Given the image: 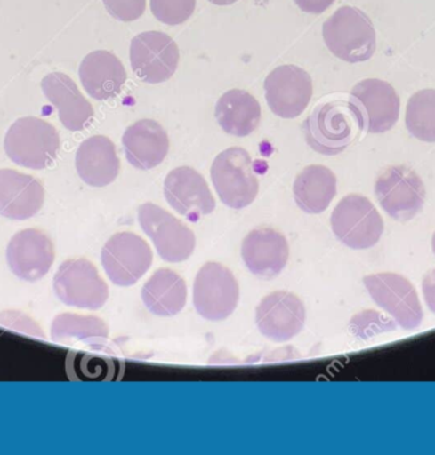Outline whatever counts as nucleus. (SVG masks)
I'll return each instance as SVG.
<instances>
[{
  "instance_id": "obj_8",
  "label": "nucleus",
  "mask_w": 435,
  "mask_h": 455,
  "mask_svg": "<svg viewBox=\"0 0 435 455\" xmlns=\"http://www.w3.org/2000/svg\"><path fill=\"white\" fill-rule=\"evenodd\" d=\"M239 302V284L234 274L221 263L210 262L197 271L194 282V306L208 321L229 318Z\"/></svg>"
},
{
  "instance_id": "obj_33",
  "label": "nucleus",
  "mask_w": 435,
  "mask_h": 455,
  "mask_svg": "<svg viewBox=\"0 0 435 455\" xmlns=\"http://www.w3.org/2000/svg\"><path fill=\"white\" fill-rule=\"evenodd\" d=\"M208 2L216 6H230V4H237L238 0H208Z\"/></svg>"
},
{
  "instance_id": "obj_18",
  "label": "nucleus",
  "mask_w": 435,
  "mask_h": 455,
  "mask_svg": "<svg viewBox=\"0 0 435 455\" xmlns=\"http://www.w3.org/2000/svg\"><path fill=\"white\" fill-rule=\"evenodd\" d=\"M288 243L279 231L258 228L250 231L242 243L246 267L261 279L275 278L282 273L288 260Z\"/></svg>"
},
{
  "instance_id": "obj_7",
  "label": "nucleus",
  "mask_w": 435,
  "mask_h": 455,
  "mask_svg": "<svg viewBox=\"0 0 435 455\" xmlns=\"http://www.w3.org/2000/svg\"><path fill=\"white\" fill-rule=\"evenodd\" d=\"M382 209L398 222H408L421 212L426 198L423 182L407 166L387 167L375 182Z\"/></svg>"
},
{
  "instance_id": "obj_34",
  "label": "nucleus",
  "mask_w": 435,
  "mask_h": 455,
  "mask_svg": "<svg viewBox=\"0 0 435 455\" xmlns=\"http://www.w3.org/2000/svg\"><path fill=\"white\" fill-rule=\"evenodd\" d=\"M431 247H432V252H434V255H435V233H434V235H432Z\"/></svg>"
},
{
  "instance_id": "obj_12",
  "label": "nucleus",
  "mask_w": 435,
  "mask_h": 455,
  "mask_svg": "<svg viewBox=\"0 0 435 455\" xmlns=\"http://www.w3.org/2000/svg\"><path fill=\"white\" fill-rule=\"evenodd\" d=\"M130 63L133 73L144 84H163L178 68L179 49L167 34L146 31L131 41Z\"/></svg>"
},
{
  "instance_id": "obj_20",
  "label": "nucleus",
  "mask_w": 435,
  "mask_h": 455,
  "mask_svg": "<svg viewBox=\"0 0 435 455\" xmlns=\"http://www.w3.org/2000/svg\"><path fill=\"white\" fill-rule=\"evenodd\" d=\"M44 188L31 175L0 170V215L12 220L34 217L42 209Z\"/></svg>"
},
{
  "instance_id": "obj_4",
  "label": "nucleus",
  "mask_w": 435,
  "mask_h": 455,
  "mask_svg": "<svg viewBox=\"0 0 435 455\" xmlns=\"http://www.w3.org/2000/svg\"><path fill=\"white\" fill-rule=\"evenodd\" d=\"M347 106L359 129L370 134L389 132L399 118V97L391 84L381 79L355 84Z\"/></svg>"
},
{
  "instance_id": "obj_23",
  "label": "nucleus",
  "mask_w": 435,
  "mask_h": 455,
  "mask_svg": "<svg viewBox=\"0 0 435 455\" xmlns=\"http://www.w3.org/2000/svg\"><path fill=\"white\" fill-rule=\"evenodd\" d=\"M75 164L80 180L93 188L111 185L117 180L120 169L117 148L104 135H95L85 140L77 148Z\"/></svg>"
},
{
  "instance_id": "obj_11",
  "label": "nucleus",
  "mask_w": 435,
  "mask_h": 455,
  "mask_svg": "<svg viewBox=\"0 0 435 455\" xmlns=\"http://www.w3.org/2000/svg\"><path fill=\"white\" fill-rule=\"evenodd\" d=\"M101 265L112 283L133 286L151 267V247L136 234H115L101 249Z\"/></svg>"
},
{
  "instance_id": "obj_10",
  "label": "nucleus",
  "mask_w": 435,
  "mask_h": 455,
  "mask_svg": "<svg viewBox=\"0 0 435 455\" xmlns=\"http://www.w3.org/2000/svg\"><path fill=\"white\" fill-rule=\"evenodd\" d=\"M371 299L405 330H414L423 319L418 294L410 281L399 274L382 273L363 278Z\"/></svg>"
},
{
  "instance_id": "obj_6",
  "label": "nucleus",
  "mask_w": 435,
  "mask_h": 455,
  "mask_svg": "<svg viewBox=\"0 0 435 455\" xmlns=\"http://www.w3.org/2000/svg\"><path fill=\"white\" fill-rule=\"evenodd\" d=\"M59 300L72 307L99 310L109 299V286L90 260L68 259L61 263L53 278Z\"/></svg>"
},
{
  "instance_id": "obj_22",
  "label": "nucleus",
  "mask_w": 435,
  "mask_h": 455,
  "mask_svg": "<svg viewBox=\"0 0 435 455\" xmlns=\"http://www.w3.org/2000/svg\"><path fill=\"white\" fill-rule=\"evenodd\" d=\"M79 78L91 98L109 100L122 92L127 81V73L112 52L98 50L90 52L80 63Z\"/></svg>"
},
{
  "instance_id": "obj_17",
  "label": "nucleus",
  "mask_w": 435,
  "mask_h": 455,
  "mask_svg": "<svg viewBox=\"0 0 435 455\" xmlns=\"http://www.w3.org/2000/svg\"><path fill=\"white\" fill-rule=\"evenodd\" d=\"M55 259L52 241L36 228L16 233L7 246V263L18 278L35 282L50 271Z\"/></svg>"
},
{
  "instance_id": "obj_25",
  "label": "nucleus",
  "mask_w": 435,
  "mask_h": 455,
  "mask_svg": "<svg viewBox=\"0 0 435 455\" xmlns=\"http://www.w3.org/2000/svg\"><path fill=\"white\" fill-rule=\"evenodd\" d=\"M141 299L147 310L154 315H176L186 306V282L175 271L160 268L144 284Z\"/></svg>"
},
{
  "instance_id": "obj_15",
  "label": "nucleus",
  "mask_w": 435,
  "mask_h": 455,
  "mask_svg": "<svg viewBox=\"0 0 435 455\" xmlns=\"http://www.w3.org/2000/svg\"><path fill=\"white\" fill-rule=\"evenodd\" d=\"M255 321L262 335L274 342H285L303 329L306 308L293 292L275 291L259 303Z\"/></svg>"
},
{
  "instance_id": "obj_16",
  "label": "nucleus",
  "mask_w": 435,
  "mask_h": 455,
  "mask_svg": "<svg viewBox=\"0 0 435 455\" xmlns=\"http://www.w3.org/2000/svg\"><path fill=\"white\" fill-rule=\"evenodd\" d=\"M165 201L178 214L197 220L215 209V199L205 178L191 167L171 170L163 185Z\"/></svg>"
},
{
  "instance_id": "obj_31",
  "label": "nucleus",
  "mask_w": 435,
  "mask_h": 455,
  "mask_svg": "<svg viewBox=\"0 0 435 455\" xmlns=\"http://www.w3.org/2000/svg\"><path fill=\"white\" fill-rule=\"evenodd\" d=\"M294 2L302 12L319 15L330 9L335 0H294Z\"/></svg>"
},
{
  "instance_id": "obj_13",
  "label": "nucleus",
  "mask_w": 435,
  "mask_h": 455,
  "mask_svg": "<svg viewBox=\"0 0 435 455\" xmlns=\"http://www.w3.org/2000/svg\"><path fill=\"white\" fill-rule=\"evenodd\" d=\"M264 95L270 110L283 119L301 116L312 97V81L303 68L294 65L275 68L264 81Z\"/></svg>"
},
{
  "instance_id": "obj_32",
  "label": "nucleus",
  "mask_w": 435,
  "mask_h": 455,
  "mask_svg": "<svg viewBox=\"0 0 435 455\" xmlns=\"http://www.w3.org/2000/svg\"><path fill=\"white\" fill-rule=\"evenodd\" d=\"M422 292L427 307L435 314V270H430L422 279Z\"/></svg>"
},
{
  "instance_id": "obj_2",
  "label": "nucleus",
  "mask_w": 435,
  "mask_h": 455,
  "mask_svg": "<svg viewBox=\"0 0 435 455\" xmlns=\"http://www.w3.org/2000/svg\"><path fill=\"white\" fill-rule=\"evenodd\" d=\"M60 138L52 124L35 116L20 118L10 127L4 140L8 158L26 169L43 170L58 156Z\"/></svg>"
},
{
  "instance_id": "obj_1",
  "label": "nucleus",
  "mask_w": 435,
  "mask_h": 455,
  "mask_svg": "<svg viewBox=\"0 0 435 455\" xmlns=\"http://www.w3.org/2000/svg\"><path fill=\"white\" fill-rule=\"evenodd\" d=\"M327 49L347 63L366 62L375 52L376 36L370 18L357 7L336 10L323 25Z\"/></svg>"
},
{
  "instance_id": "obj_27",
  "label": "nucleus",
  "mask_w": 435,
  "mask_h": 455,
  "mask_svg": "<svg viewBox=\"0 0 435 455\" xmlns=\"http://www.w3.org/2000/svg\"><path fill=\"white\" fill-rule=\"evenodd\" d=\"M51 338L55 342H82L98 347L109 338V327L98 316L64 313L53 319Z\"/></svg>"
},
{
  "instance_id": "obj_3",
  "label": "nucleus",
  "mask_w": 435,
  "mask_h": 455,
  "mask_svg": "<svg viewBox=\"0 0 435 455\" xmlns=\"http://www.w3.org/2000/svg\"><path fill=\"white\" fill-rule=\"evenodd\" d=\"M211 180L219 198L231 209H243L255 201L259 191L250 154L242 148L222 151L211 166Z\"/></svg>"
},
{
  "instance_id": "obj_9",
  "label": "nucleus",
  "mask_w": 435,
  "mask_h": 455,
  "mask_svg": "<svg viewBox=\"0 0 435 455\" xmlns=\"http://www.w3.org/2000/svg\"><path fill=\"white\" fill-rule=\"evenodd\" d=\"M141 230L154 242L157 254L165 262H184L195 249V235L181 220L154 204L138 209Z\"/></svg>"
},
{
  "instance_id": "obj_28",
  "label": "nucleus",
  "mask_w": 435,
  "mask_h": 455,
  "mask_svg": "<svg viewBox=\"0 0 435 455\" xmlns=\"http://www.w3.org/2000/svg\"><path fill=\"white\" fill-rule=\"evenodd\" d=\"M406 127L416 140L435 143V90H422L408 100Z\"/></svg>"
},
{
  "instance_id": "obj_26",
  "label": "nucleus",
  "mask_w": 435,
  "mask_h": 455,
  "mask_svg": "<svg viewBox=\"0 0 435 455\" xmlns=\"http://www.w3.org/2000/svg\"><path fill=\"white\" fill-rule=\"evenodd\" d=\"M336 196V177L327 167H306L294 182V198L307 214H320Z\"/></svg>"
},
{
  "instance_id": "obj_21",
  "label": "nucleus",
  "mask_w": 435,
  "mask_h": 455,
  "mask_svg": "<svg viewBox=\"0 0 435 455\" xmlns=\"http://www.w3.org/2000/svg\"><path fill=\"white\" fill-rule=\"evenodd\" d=\"M122 143L128 164L138 170L159 166L170 148L167 132L152 119H141L131 124L123 135Z\"/></svg>"
},
{
  "instance_id": "obj_29",
  "label": "nucleus",
  "mask_w": 435,
  "mask_h": 455,
  "mask_svg": "<svg viewBox=\"0 0 435 455\" xmlns=\"http://www.w3.org/2000/svg\"><path fill=\"white\" fill-rule=\"evenodd\" d=\"M151 12L159 22L178 26L194 14L197 0H149Z\"/></svg>"
},
{
  "instance_id": "obj_19",
  "label": "nucleus",
  "mask_w": 435,
  "mask_h": 455,
  "mask_svg": "<svg viewBox=\"0 0 435 455\" xmlns=\"http://www.w3.org/2000/svg\"><path fill=\"white\" fill-rule=\"evenodd\" d=\"M42 90L48 102L58 110L61 124L69 132H82L93 122V106L66 74H48L43 78Z\"/></svg>"
},
{
  "instance_id": "obj_5",
  "label": "nucleus",
  "mask_w": 435,
  "mask_h": 455,
  "mask_svg": "<svg viewBox=\"0 0 435 455\" xmlns=\"http://www.w3.org/2000/svg\"><path fill=\"white\" fill-rule=\"evenodd\" d=\"M331 228L338 241L350 249L366 250L375 246L383 234L381 214L366 196H344L331 214Z\"/></svg>"
},
{
  "instance_id": "obj_24",
  "label": "nucleus",
  "mask_w": 435,
  "mask_h": 455,
  "mask_svg": "<svg viewBox=\"0 0 435 455\" xmlns=\"http://www.w3.org/2000/svg\"><path fill=\"white\" fill-rule=\"evenodd\" d=\"M261 116V105L245 90L234 89L224 92L215 106V118L219 126L234 137H247L255 132Z\"/></svg>"
},
{
  "instance_id": "obj_30",
  "label": "nucleus",
  "mask_w": 435,
  "mask_h": 455,
  "mask_svg": "<svg viewBox=\"0 0 435 455\" xmlns=\"http://www.w3.org/2000/svg\"><path fill=\"white\" fill-rule=\"evenodd\" d=\"M109 14L120 22H133L146 12V0H103Z\"/></svg>"
},
{
  "instance_id": "obj_14",
  "label": "nucleus",
  "mask_w": 435,
  "mask_h": 455,
  "mask_svg": "<svg viewBox=\"0 0 435 455\" xmlns=\"http://www.w3.org/2000/svg\"><path fill=\"white\" fill-rule=\"evenodd\" d=\"M349 106L330 102L318 106L304 121L307 143L322 156H338L352 140Z\"/></svg>"
}]
</instances>
